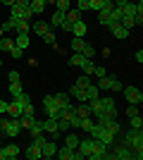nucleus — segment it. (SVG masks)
<instances>
[{
	"label": "nucleus",
	"instance_id": "1",
	"mask_svg": "<svg viewBox=\"0 0 143 160\" xmlns=\"http://www.w3.org/2000/svg\"><path fill=\"white\" fill-rule=\"evenodd\" d=\"M91 136H93V139H98V141H102V143H107V146H112V141H115V136L107 132V127H105V124H98V122H95V127H93V132H91Z\"/></svg>",
	"mask_w": 143,
	"mask_h": 160
},
{
	"label": "nucleus",
	"instance_id": "2",
	"mask_svg": "<svg viewBox=\"0 0 143 160\" xmlns=\"http://www.w3.org/2000/svg\"><path fill=\"white\" fill-rule=\"evenodd\" d=\"M122 93H124V98L129 100L131 105H141L143 103V93H141L138 86H122Z\"/></svg>",
	"mask_w": 143,
	"mask_h": 160
},
{
	"label": "nucleus",
	"instance_id": "3",
	"mask_svg": "<svg viewBox=\"0 0 143 160\" xmlns=\"http://www.w3.org/2000/svg\"><path fill=\"white\" fill-rule=\"evenodd\" d=\"M107 155H110V146L95 139V143H93V153H91L88 158H91V160H102V158H107Z\"/></svg>",
	"mask_w": 143,
	"mask_h": 160
},
{
	"label": "nucleus",
	"instance_id": "4",
	"mask_svg": "<svg viewBox=\"0 0 143 160\" xmlns=\"http://www.w3.org/2000/svg\"><path fill=\"white\" fill-rule=\"evenodd\" d=\"M57 158L60 160H83V155L76 151V148H69V146H62V148H57Z\"/></svg>",
	"mask_w": 143,
	"mask_h": 160
},
{
	"label": "nucleus",
	"instance_id": "5",
	"mask_svg": "<svg viewBox=\"0 0 143 160\" xmlns=\"http://www.w3.org/2000/svg\"><path fill=\"white\" fill-rule=\"evenodd\" d=\"M2 132H5V136H19L21 134V124H19V120H14V117H7V122H5V129H2Z\"/></svg>",
	"mask_w": 143,
	"mask_h": 160
},
{
	"label": "nucleus",
	"instance_id": "6",
	"mask_svg": "<svg viewBox=\"0 0 143 160\" xmlns=\"http://www.w3.org/2000/svg\"><path fill=\"white\" fill-rule=\"evenodd\" d=\"M93 143H95L93 136H88V139H79V146H76V151H79L83 158H88V155L93 153Z\"/></svg>",
	"mask_w": 143,
	"mask_h": 160
},
{
	"label": "nucleus",
	"instance_id": "7",
	"mask_svg": "<svg viewBox=\"0 0 143 160\" xmlns=\"http://www.w3.org/2000/svg\"><path fill=\"white\" fill-rule=\"evenodd\" d=\"M110 31H112V36H115V38H119V41H126L129 38V29L126 27H122V24H119V22H117V24H110Z\"/></svg>",
	"mask_w": 143,
	"mask_h": 160
},
{
	"label": "nucleus",
	"instance_id": "8",
	"mask_svg": "<svg viewBox=\"0 0 143 160\" xmlns=\"http://www.w3.org/2000/svg\"><path fill=\"white\" fill-rule=\"evenodd\" d=\"M53 103H55L57 108H60V110L74 108V105H72V100H69V93H55V96H53Z\"/></svg>",
	"mask_w": 143,
	"mask_h": 160
},
{
	"label": "nucleus",
	"instance_id": "9",
	"mask_svg": "<svg viewBox=\"0 0 143 160\" xmlns=\"http://www.w3.org/2000/svg\"><path fill=\"white\" fill-rule=\"evenodd\" d=\"M24 158H26V160H41V158H43L41 146H36V143H29L26 151H24Z\"/></svg>",
	"mask_w": 143,
	"mask_h": 160
},
{
	"label": "nucleus",
	"instance_id": "10",
	"mask_svg": "<svg viewBox=\"0 0 143 160\" xmlns=\"http://www.w3.org/2000/svg\"><path fill=\"white\" fill-rule=\"evenodd\" d=\"M31 31L38 33V36H43V33L53 31V29H50V24H48V22H43V19H34V22H31Z\"/></svg>",
	"mask_w": 143,
	"mask_h": 160
},
{
	"label": "nucleus",
	"instance_id": "11",
	"mask_svg": "<svg viewBox=\"0 0 143 160\" xmlns=\"http://www.w3.org/2000/svg\"><path fill=\"white\" fill-rule=\"evenodd\" d=\"M41 153H43V158H55V153H57V143H55L53 139L45 141V143L41 146Z\"/></svg>",
	"mask_w": 143,
	"mask_h": 160
},
{
	"label": "nucleus",
	"instance_id": "12",
	"mask_svg": "<svg viewBox=\"0 0 143 160\" xmlns=\"http://www.w3.org/2000/svg\"><path fill=\"white\" fill-rule=\"evenodd\" d=\"M2 151H5V160H14V158H19V153H21V148L17 143H7V146H2Z\"/></svg>",
	"mask_w": 143,
	"mask_h": 160
},
{
	"label": "nucleus",
	"instance_id": "13",
	"mask_svg": "<svg viewBox=\"0 0 143 160\" xmlns=\"http://www.w3.org/2000/svg\"><path fill=\"white\" fill-rule=\"evenodd\" d=\"M12 19V17H10ZM14 22V33H29V29H31V24H29V19H21V17H17Z\"/></svg>",
	"mask_w": 143,
	"mask_h": 160
},
{
	"label": "nucleus",
	"instance_id": "14",
	"mask_svg": "<svg viewBox=\"0 0 143 160\" xmlns=\"http://www.w3.org/2000/svg\"><path fill=\"white\" fill-rule=\"evenodd\" d=\"M64 19H67V14L62 12V10H55V14L48 19V24H50V29H60V24H62Z\"/></svg>",
	"mask_w": 143,
	"mask_h": 160
},
{
	"label": "nucleus",
	"instance_id": "15",
	"mask_svg": "<svg viewBox=\"0 0 143 160\" xmlns=\"http://www.w3.org/2000/svg\"><path fill=\"white\" fill-rule=\"evenodd\" d=\"M69 98H76L79 103H88V100H86V91H83V86H76V84L69 88Z\"/></svg>",
	"mask_w": 143,
	"mask_h": 160
},
{
	"label": "nucleus",
	"instance_id": "16",
	"mask_svg": "<svg viewBox=\"0 0 143 160\" xmlns=\"http://www.w3.org/2000/svg\"><path fill=\"white\" fill-rule=\"evenodd\" d=\"M86 31H88V27H86L81 19L72 24V36H79V38H83V36H86Z\"/></svg>",
	"mask_w": 143,
	"mask_h": 160
},
{
	"label": "nucleus",
	"instance_id": "17",
	"mask_svg": "<svg viewBox=\"0 0 143 160\" xmlns=\"http://www.w3.org/2000/svg\"><path fill=\"white\" fill-rule=\"evenodd\" d=\"M93 127H95V120H93V115H88V117H81V132L83 134H91L93 132Z\"/></svg>",
	"mask_w": 143,
	"mask_h": 160
},
{
	"label": "nucleus",
	"instance_id": "18",
	"mask_svg": "<svg viewBox=\"0 0 143 160\" xmlns=\"http://www.w3.org/2000/svg\"><path fill=\"white\" fill-rule=\"evenodd\" d=\"M105 127H107V132L112 134L115 139H119V132H122V124H119V117H117V120H110L107 124H105Z\"/></svg>",
	"mask_w": 143,
	"mask_h": 160
},
{
	"label": "nucleus",
	"instance_id": "19",
	"mask_svg": "<svg viewBox=\"0 0 143 160\" xmlns=\"http://www.w3.org/2000/svg\"><path fill=\"white\" fill-rule=\"evenodd\" d=\"M29 43H31V41H29V33H17V36H14V46L21 48V50H26Z\"/></svg>",
	"mask_w": 143,
	"mask_h": 160
},
{
	"label": "nucleus",
	"instance_id": "20",
	"mask_svg": "<svg viewBox=\"0 0 143 160\" xmlns=\"http://www.w3.org/2000/svg\"><path fill=\"white\" fill-rule=\"evenodd\" d=\"M86 91V100H93V98H100V88L95 86V84H88V86L83 88Z\"/></svg>",
	"mask_w": 143,
	"mask_h": 160
},
{
	"label": "nucleus",
	"instance_id": "21",
	"mask_svg": "<svg viewBox=\"0 0 143 160\" xmlns=\"http://www.w3.org/2000/svg\"><path fill=\"white\" fill-rule=\"evenodd\" d=\"M29 7H31V12H34V17H36V14H41L43 10H45V0H31Z\"/></svg>",
	"mask_w": 143,
	"mask_h": 160
},
{
	"label": "nucleus",
	"instance_id": "22",
	"mask_svg": "<svg viewBox=\"0 0 143 160\" xmlns=\"http://www.w3.org/2000/svg\"><path fill=\"white\" fill-rule=\"evenodd\" d=\"M83 46H86V41H83V38H79V36H74V38H72V43H69L72 53H81V50H83Z\"/></svg>",
	"mask_w": 143,
	"mask_h": 160
},
{
	"label": "nucleus",
	"instance_id": "23",
	"mask_svg": "<svg viewBox=\"0 0 143 160\" xmlns=\"http://www.w3.org/2000/svg\"><path fill=\"white\" fill-rule=\"evenodd\" d=\"M43 132H48V134L57 132V120H53V117H45V120H43Z\"/></svg>",
	"mask_w": 143,
	"mask_h": 160
},
{
	"label": "nucleus",
	"instance_id": "24",
	"mask_svg": "<svg viewBox=\"0 0 143 160\" xmlns=\"http://www.w3.org/2000/svg\"><path fill=\"white\" fill-rule=\"evenodd\" d=\"M83 60H86V58H83L81 53H72V58L67 60V65H69V67H81Z\"/></svg>",
	"mask_w": 143,
	"mask_h": 160
},
{
	"label": "nucleus",
	"instance_id": "25",
	"mask_svg": "<svg viewBox=\"0 0 143 160\" xmlns=\"http://www.w3.org/2000/svg\"><path fill=\"white\" fill-rule=\"evenodd\" d=\"M26 132H29V136H36V134H41V132H43V120H34V122H31V127H29Z\"/></svg>",
	"mask_w": 143,
	"mask_h": 160
},
{
	"label": "nucleus",
	"instance_id": "26",
	"mask_svg": "<svg viewBox=\"0 0 143 160\" xmlns=\"http://www.w3.org/2000/svg\"><path fill=\"white\" fill-rule=\"evenodd\" d=\"M122 17H124V10H122V7H112V10H110V24H117Z\"/></svg>",
	"mask_w": 143,
	"mask_h": 160
},
{
	"label": "nucleus",
	"instance_id": "27",
	"mask_svg": "<svg viewBox=\"0 0 143 160\" xmlns=\"http://www.w3.org/2000/svg\"><path fill=\"white\" fill-rule=\"evenodd\" d=\"M79 134H64V146H69V148H76L79 146Z\"/></svg>",
	"mask_w": 143,
	"mask_h": 160
},
{
	"label": "nucleus",
	"instance_id": "28",
	"mask_svg": "<svg viewBox=\"0 0 143 160\" xmlns=\"http://www.w3.org/2000/svg\"><path fill=\"white\" fill-rule=\"evenodd\" d=\"M129 127H131V129H143V117H141V112H136V115H131V117H129Z\"/></svg>",
	"mask_w": 143,
	"mask_h": 160
},
{
	"label": "nucleus",
	"instance_id": "29",
	"mask_svg": "<svg viewBox=\"0 0 143 160\" xmlns=\"http://www.w3.org/2000/svg\"><path fill=\"white\" fill-rule=\"evenodd\" d=\"M19 115H21V108L17 105L14 100H12V103H7V117H14V120H17Z\"/></svg>",
	"mask_w": 143,
	"mask_h": 160
},
{
	"label": "nucleus",
	"instance_id": "30",
	"mask_svg": "<svg viewBox=\"0 0 143 160\" xmlns=\"http://www.w3.org/2000/svg\"><path fill=\"white\" fill-rule=\"evenodd\" d=\"M14 46V38H7V33L0 38V53H10V48Z\"/></svg>",
	"mask_w": 143,
	"mask_h": 160
},
{
	"label": "nucleus",
	"instance_id": "31",
	"mask_svg": "<svg viewBox=\"0 0 143 160\" xmlns=\"http://www.w3.org/2000/svg\"><path fill=\"white\" fill-rule=\"evenodd\" d=\"M64 14H67V22H72V24L81 19V12H79L76 7H69V10H67V12H64Z\"/></svg>",
	"mask_w": 143,
	"mask_h": 160
},
{
	"label": "nucleus",
	"instance_id": "32",
	"mask_svg": "<svg viewBox=\"0 0 143 160\" xmlns=\"http://www.w3.org/2000/svg\"><path fill=\"white\" fill-rule=\"evenodd\" d=\"M74 112L79 115V117H88V115H91L88 103H79V105H74Z\"/></svg>",
	"mask_w": 143,
	"mask_h": 160
},
{
	"label": "nucleus",
	"instance_id": "33",
	"mask_svg": "<svg viewBox=\"0 0 143 160\" xmlns=\"http://www.w3.org/2000/svg\"><path fill=\"white\" fill-rule=\"evenodd\" d=\"M95 86L100 88V91H110V77L105 74V77H98V84Z\"/></svg>",
	"mask_w": 143,
	"mask_h": 160
},
{
	"label": "nucleus",
	"instance_id": "34",
	"mask_svg": "<svg viewBox=\"0 0 143 160\" xmlns=\"http://www.w3.org/2000/svg\"><path fill=\"white\" fill-rule=\"evenodd\" d=\"M81 55H83V58H88V60H93V58H95V46L86 43V46H83V50H81Z\"/></svg>",
	"mask_w": 143,
	"mask_h": 160
},
{
	"label": "nucleus",
	"instance_id": "35",
	"mask_svg": "<svg viewBox=\"0 0 143 160\" xmlns=\"http://www.w3.org/2000/svg\"><path fill=\"white\" fill-rule=\"evenodd\" d=\"M93 67H95V62L86 58V60H83V65H81V72H83V74H88V77H91V74H93Z\"/></svg>",
	"mask_w": 143,
	"mask_h": 160
},
{
	"label": "nucleus",
	"instance_id": "36",
	"mask_svg": "<svg viewBox=\"0 0 143 160\" xmlns=\"http://www.w3.org/2000/svg\"><path fill=\"white\" fill-rule=\"evenodd\" d=\"M119 24H122V27H126L129 31H131L134 27H136V22H134V17H129V14H124L122 19H119Z\"/></svg>",
	"mask_w": 143,
	"mask_h": 160
},
{
	"label": "nucleus",
	"instance_id": "37",
	"mask_svg": "<svg viewBox=\"0 0 143 160\" xmlns=\"http://www.w3.org/2000/svg\"><path fill=\"white\" fill-rule=\"evenodd\" d=\"M102 105H105V110H115L117 108V103H115V98H112V96H102Z\"/></svg>",
	"mask_w": 143,
	"mask_h": 160
},
{
	"label": "nucleus",
	"instance_id": "38",
	"mask_svg": "<svg viewBox=\"0 0 143 160\" xmlns=\"http://www.w3.org/2000/svg\"><path fill=\"white\" fill-rule=\"evenodd\" d=\"M79 127H81V117H79V115L74 112L72 117H69V129H74V132H76Z\"/></svg>",
	"mask_w": 143,
	"mask_h": 160
},
{
	"label": "nucleus",
	"instance_id": "39",
	"mask_svg": "<svg viewBox=\"0 0 143 160\" xmlns=\"http://www.w3.org/2000/svg\"><path fill=\"white\" fill-rule=\"evenodd\" d=\"M55 7L62 10V12H67L69 7H72V0H55Z\"/></svg>",
	"mask_w": 143,
	"mask_h": 160
},
{
	"label": "nucleus",
	"instance_id": "40",
	"mask_svg": "<svg viewBox=\"0 0 143 160\" xmlns=\"http://www.w3.org/2000/svg\"><path fill=\"white\" fill-rule=\"evenodd\" d=\"M7 91H10V93H12V96H19L21 91H24V88H21V84H19V81H12V84H10V88H7Z\"/></svg>",
	"mask_w": 143,
	"mask_h": 160
},
{
	"label": "nucleus",
	"instance_id": "41",
	"mask_svg": "<svg viewBox=\"0 0 143 160\" xmlns=\"http://www.w3.org/2000/svg\"><path fill=\"white\" fill-rule=\"evenodd\" d=\"M57 129H60L62 134L69 132V120H67V117H60V120H57Z\"/></svg>",
	"mask_w": 143,
	"mask_h": 160
},
{
	"label": "nucleus",
	"instance_id": "42",
	"mask_svg": "<svg viewBox=\"0 0 143 160\" xmlns=\"http://www.w3.org/2000/svg\"><path fill=\"white\" fill-rule=\"evenodd\" d=\"M110 91H122V81L117 77H110Z\"/></svg>",
	"mask_w": 143,
	"mask_h": 160
},
{
	"label": "nucleus",
	"instance_id": "43",
	"mask_svg": "<svg viewBox=\"0 0 143 160\" xmlns=\"http://www.w3.org/2000/svg\"><path fill=\"white\" fill-rule=\"evenodd\" d=\"M10 55H12L14 60H21V58H24V50L17 48V46H12V48H10Z\"/></svg>",
	"mask_w": 143,
	"mask_h": 160
},
{
	"label": "nucleus",
	"instance_id": "44",
	"mask_svg": "<svg viewBox=\"0 0 143 160\" xmlns=\"http://www.w3.org/2000/svg\"><path fill=\"white\" fill-rule=\"evenodd\" d=\"M88 84H91V77H88V74H81V77L76 79V86H83V88H86Z\"/></svg>",
	"mask_w": 143,
	"mask_h": 160
},
{
	"label": "nucleus",
	"instance_id": "45",
	"mask_svg": "<svg viewBox=\"0 0 143 160\" xmlns=\"http://www.w3.org/2000/svg\"><path fill=\"white\" fill-rule=\"evenodd\" d=\"M45 136H43V132L41 134H36V136H31V143H36V146H43V143H45Z\"/></svg>",
	"mask_w": 143,
	"mask_h": 160
},
{
	"label": "nucleus",
	"instance_id": "46",
	"mask_svg": "<svg viewBox=\"0 0 143 160\" xmlns=\"http://www.w3.org/2000/svg\"><path fill=\"white\" fill-rule=\"evenodd\" d=\"M10 17H12V19L21 17V5H12V7H10Z\"/></svg>",
	"mask_w": 143,
	"mask_h": 160
},
{
	"label": "nucleus",
	"instance_id": "47",
	"mask_svg": "<svg viewBox=\"0 0 143 160\" xmlns=\"http://www.w3.org/2000/svg\"><path fill=\"white\" fill-rule=\"evenodd\" d=\"M0 29H2V33H10V31H14V22H12V19H7L5 24H0Z\"/></svg>",
	"mask_w": 143,
	"mask_h": 160
},
{
	"label": "nucleus",
	"instance_id": "48",
	"mask_svg": "<svg viewBox=\"0 0 143 160\" xmlns=\"http://www.w3.org/2000/svg\"><path fill=\"white\" fill-rule=\"evenodd\" d=\"M41 38H43V41H45L48 46H55V33H53V31H48V33H43Z\"/></svg>",
	"mask_w": 143,
	"mask_h": 160
},
{
	"label": "nucleus",
	"instance_id": "49",
	"mask_svg": "<svg viewBox=\"0 0 143 160\" xmlns=\"http://www.w3.org/2000/svg\"><path fill=\"white\" fill-rule=\"evenodd\" d=\"M21 79V74L17 72V69H12V72H7V81H10V84H12V81H19Z\"/></svg>",
	"mask_w": 143,
	"mask_h": 160
},
{
	"label": "nucleus",
	"instance_id": "50",
	"mask_svg": "<svg viewBox=\"0 0 143 160\" xmlns=\"http://www.w3.org/2000/svg\"><path fill=\"white\" fill-rule=\"evenodd\" d=\"M31 17H34V12H31V7H21V19H31Z\"/></svg>",
	"mask_w": 143,
	"mask_h": 160
},
{
	"label": "nucleus",
	"instance_id": "51",
	"mask_svg": "<svg viewBox=\"0 0 143 160\" xmlns=\"http://www.w3.org/2000/svg\"><path fill=\"white\" fill-rule=\"evenodd\" d=\"M76 10H79V12H86V10H88V0H79V2H76Z\"/></svg>",
	"mask_w": 143,
	"mask_h": 160
},
{
	"label": "nucleus",
	"instance_id": "52",
	"mask_svg": "<svg viewBox=\"0 0 143 160\" xmlns=\"http://www.w3.org/2000/svg\"><path fill=\"white\" fill-rule=\"evenodd\" d=\"M136 112H138V108L129 103V108H126V117H131V115H136Z\"/></svg>",
	"mask_w": 143,
	"mask_h": 160
},
{
	"label": "nucleus",
	"instance_id": "53",
	"mask_svg": "<svg viewBox=\"0 0 143 160\" xmlns=\"http://www.w3.org/2000/svg\"><path fill=\"white\" fill-rule=\"evenodd\" d=\"M0 115H7V100H0Z\"/></svg>",
	"mask_w": 143,
	"mask_h": 160
},
{
	"label": "nucleus",
	"instance_id": "54",
	"mask_svg": "<svg viewBox=\"0 0 143 160\" xmlns=\"http://www.w3.org/2000/svg\"><path fill=\"white\" fill-rule=\"evenodd\" d=\"M136 62H138V65H141V62H143V50H141V48H138V50H136Z\"/></svg>",
	"mask_w": 143,
	"mask_h": 160
},
{
	"label": "nucleus",
	"instance_id": "55",
	"mask_svg": "<svg viewBox=\"0 0 143 160\" xmlns=\"http://www.w3.org/2000/svg\"><path fill=\"white\" fill-rule=\"evenodd\" d=\"M14 5H21V7H26V5H29V0H14Z\"/></svg>",
	"mask_w": 143,
	"mask_h": 160
},
{
	"label": "nucleus",
	"instance_id": "56",
	"mask_svg": "<svg viewBox=\"0 0 143 160\" xmlns=\"http://www.w3.org/2000/svg\"><path fill=\"white\" fill-rule=\"evenodd\" d=\"M0 2H2V5H7V7H12V5H14V0H0Z\"/></svg>",
	"mask_w": 143,
	"mask_h": 160
},
{
	"label": "nucleus",
	"instance_id": "57",
	"mask_svg": "<svg viewBox=\"0 0 143 160\" xmlns=\"http://www.w3.org/2000/svg\"><path fill=\"white\" fill-rule=\"evenodd\" d=\"M0 160H5V151H2V146H0Z\"/></svg>",
	"mask_w": 143,
	"mask_h": 160
},
{
	"label": "nucleus",
	"instance_id": "58",
	"mask_svg": "<svg viewBox=\"0 0 143 160\" xmlns=\"http://www.w3.org/2000/svg\"><path fill=\"white\" fill-rule=\"evenodd\" d=\"M2 36H5V33H2V29H0V38H2Z\"/></svg>",
	"mask_w": 143,
	"mask_h": 160
},
{
	"label": "nucleus",
	"instance_id": "59",
	"mask_svg": "<svg viewBox=\"0 0 143 160\" xmlns=\"http://www.w3.org/2000/svg\"><path fill=\"white\" fill-rule=\"evenodd\" d=\"M0 146H2V134H0Z\"/></svg>",
	"mask_w": 143,
	"mask_h": 160
},
{
	"label": "nucleus",
	"instance_id": "60",
	"mask_svg": "<svg viewBox=\"0 0 143 160\" xmlns=\"http://www.w3.org/2000/svg\"><path fill=\"white\" fill-rule=\"evenodd\" d=\"M131 2H143V0H131Z\"/></svg>",
	"mask_w": 143,
	"mask_h": 160
},
{
	"label": "nucleus",
	"instance_id": "61",
	"mask_svg": "<svg viewBox=\"0 0 143 160\" xmlns=\"http://www.w3.org/2000/svg\"><path fill=\"white\" fill-rule=\"evenodd\" d=\"M0 65H2V58H0Z\"/></svg>",
	"mask_w": 143,
	"mask_h": 160
},
{
	"label": "nucleus",
	"instance_id": "62",
	"mask_svg": "<svg viewBox=\"0 0 143 160\" xmlns=\"http://www.w3.org/2000/svg\"><path fill=\"white\" fill-rule=\"evenodd\" d=\"M29 2H31V0H29Z\"/></svg>",
	"mask_w": 143,
	"mask_h": 160
},
{
	"label": "nucleus",
	"instance_id": "63",
	"mask_svg": "<svg viewBox=\"0 0 143 160\" xmlns=\"http://www.w3.org/2000/svg\"><path fill=\"white\" fill-rule=\"evenodd\" d=\"M76 2H79V0H76Z\"/></svg>",
	"mask_w": 143,
	"mask_h": 160
}]
</instances>
